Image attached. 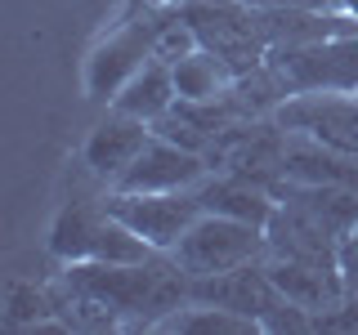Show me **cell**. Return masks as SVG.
<instances>
[{
    "mask_svg": "<svg viewBox=\"0 0 358 335\" xmlns=\"http://www.w3.org/2000/svg\"><path fill=\"white\" fill-rule=\"evenodd\" d=\"M179 14L193 22L201 50L233 67V76L255 72L268 59V45L255 22V5L246 0H179Z\"/></svg>",
    "mask_w": 358,
    "mask_h": 335,
    "instance_id": "2",
    "label": "cell"
},
{
    "mask_svg": "<svg viewBox=\"0 0 358 335\" xmlns=\"http://www.w3.org/2000/svg\"><path fill=\"white\" fill-rule=\"evenodd\" d=\"M341 273L358 277V228L350 232V237H341Z\"/></svg>",
    "mask_w": 358,
    "mask_h": 335,
    "instance_id": "22",
    "label": "cell"
},
{
    "mask_svg": "<svg viewBox=\"0 0 358 335\" xmlns=\"http://www.w3.org/2000/svg\"><path fill=\"white\" fill-rule=\"evenodd\" d=\"M152 31H157V22H130L126 31L108 36V45L99 50L94 67H90V89H94V98H108V94L117 98V89L152 59Z\"/></svg>",
    "mask_w": 358,
    "mask_h": 335,
    "instance_id": "11",
    "label": "cell"
},
{
    "mask_svg": "<svg viewBox=\"0 0 358 335\" xmlns=\"http://www.w3.org/2000/svg\"><path fill=\"white\" fill-rule=\"evenodd\" d=\"M152 134H162V139H171V143H179V148H188V152H201V156H206V148H210L206 134H201L193 121H184L175 107L162 112V117L152 121Z\"/></svg>",
    "mask_w": 358,
    "mask_h": 335,
    "instance_id": "20",
    "label": "cell"
},
{
    "mask_svg": "<svg viewBox=\"0 0 358 335\" xmlns=\"http://www.w3.org/2000/svg\"><path fill=\"white\" fill-rule=\"evenodd\" d=\"M103 206H67L50 228V251L54 260L63 264H81V260H94V246H99V228H103Z\"/></svg>",
    "mask_w": 358,
    "mask_h": 335,
    "instance_id": "15",
    "label": "cell"
},
{
    "mask_svg": "<svg viewBox=\"0 0 358 335\" xmlns=\"http://www.w3.org/2000/svg\"><path fill=\"white\" fill-rule=\"evenodd\" d=\"M268 255L264 228L246 219H229V215H201L193 228L179 237V246L171 251V260L184 268L188 277H210V273H229V268L255 264Z\"/></svg>",
    "mask_w": 358,
    "mask_h": 335,
    "instance_id": "3",
    "label": "cell"
},
{
    "mask_svg": "<svg viewBox=\"0 0 358 335\" xmlns=\"http://www.w3.org/2000/svg\"><path fill=\"white\" fill-rule=\"evenodd\" d=\"M278 201H287V206H300L305 215H313L322 223V228L331 232V237H350L358 228V193L350 188H336V184H300V179H278L273 188H268Z\"/></svg>",
    "mask_w": 358,
    "mask_h": 335,
    "instance_id": "12",
    "label": "cell"
},
{
    "mask_svg": "<svg viewBox=\"0 0 358 335\" xmlns=\"http://www.w3.org/2000/svg\"><path fill=\"white\" fill-rule=\"evenodd\" d=\"M273 117L291 134H309V139L327 143L336 152L358 156V94H350V89H305V94H291Z\"/></svg>",
    "mask_w": 358,
    "mask_h": 335,
    "instance_id": "5",
    "label": "cell"
},
{
    "mask_svg": "<svg viewBox=\"0 0 358 335\" xmlns=\"http://www.w3.org/2000/svg\"><path fill=\"white\" fill-rule=\"evenodd\" d=\"M354 94H358V89H354Z\"/></svg>",
    "mask_w": 358,
    "mask_h": 335,
    "instance_id": "26",
    "label": "cell"
},
{
    "mask_svg": "<svg viewBox=\"0 0 358 335\" xmlns=\"http://www.w3.org/2000/svg\"><path fill=\"white\" fill-rule=\"evenodd\" d=\"M148 139H152L148 121H139V117H130V112L112 107L108 117L90 130V139H85V165H90V174H99L112 188L121 179V170H126L134 156L148 148Z\"/></svg>",
    "mask_w": 358,
    "mask_h": 335,
    "instance_id": "9",
    "label": "cell"
},
{
    "mask_svg": "<svg viewBox=\"0 0 358 335\" xmlns=\"http://www.w3.org/2000/svg\"><path fill=\"white\" fill-rule=\"evenodd\" d=\"M63 277L103 299L121 318V331H157L175 308L188 304V273L171 255H152L143 264L81 260V264H63Z\"/></svg>",
    "mask_w": 358,
    "mask_h": 335,
    "instance_id": "1",
    "label": "cell"
},
{
    "mask_svg": "<svg viewBox=\"0 0 358 335\" xmlns=\"http://www.w3.org/2000/svg\"><path fill=\"white\" fill-rule=\"evenodd\" d=\"M157 331H179V335H255L260 322L242 318V313H229V308H215V304H193V299H188V304L175 308Z\"/></svg>",
    "mask_w": 358,
    "mask_h": 335,
    "instance_id": "17",
    "label": "cell"
},
{
    "mask_svg": "<svg viewBox=\"0 0 358 335\" xmlns=\"http://www.w3.org/2000/svg\"><path fill=\"white\" fill-rule=\"evenodd\" d=\"M345 290H350V295L358 299V277H345Z\"/></svg>",
    "mask_w": 358,
    "mask_h": 335,
    "instance_id": "24",
    "label": "cell"
},
{
    "mask_svg": "<svg viewBox=\"0 0 358 335\" xmlns=\"http://www.w3.org/2000/svg\"><path fill=\"white\" fill-rule=\"evenodd\" d=\"M197 188H201V206H206L210 215L246 219V223H255V228H264L268 215H273V206H278V197L268 193L264 184H255V179H246V174H233V170H210Z\"/></svg>",
    "mask_w": 358,
    "mask_h": 335,
    "instance_id": "13",
    "label": "cell"
},
{
    "mask_svg": "<svg viewBox=\"0 0 358 335\" xmlns=\"http://www.w3.org/2000/svg\"><path fill=\"white\" fill-rule=\"evenodd\" d=\"M206 174L210 165L201 152H188L179 143L162 139V134H152L148 148L121 170V179L112 188L117 193H179V188H197Z\"/></svg>",
    "mask_w": 358,
    "mask_h": 335,
    "instance_id": "7",
    "label": "cell"
},
{
    "mask_svg": "<svg viewBox=\"0 0 358 335\" xmlns=\"http://www.w3.org/2000/svg\"><path fill=\"white\" fill-rule=\"evenodd\" d=\"M162 5H179V0H162Z\"/></svg>",
    "mask_w": 358,
    "mask_h": 335,
    "instance_id": "25",
    "label": "cell"
},
{
    "mask_svg": "<svg viewBox=\"0 0 358 335\" xmlns=\"http://www.w3.org/2000/svg\"><path fill=\"white\" fill-rule=\"evenodd\" d=\"M171 81H175V94L179 98H224L233 89V67L215 59L210 50H193V54H184L179 63H171Z\"/></svg>",
    "mask_w": 358,
    "mask_h": 335,
    "instance_id": "16",
    "label": "cell"
},
{
    "mask_svg": "<svg viewBox=\"0 0 358 335\" xmlns=\"http://www.w3.org/2000/svg\"><path fill=\"white\" fill-rule=\"evenodd\" d=\"M193 50H201V40H197L193 22L179 14V5L166 9V14H157V31H152V59L157 63H179Z\"/></svg>",
    "mask_w": 358,
    "mask_h": 335,
    "instance_id": "19",
    "label": "cell"
},
{
    "mask_svg": "<svg viewBox=\"0 0 358 335\" xmlns=\"http://www.w3.org/2000/svg\"><path fill=\"white\" fill-rule=\"evenodd\" d=\"M341 9H345V14H354V18H358V0H341Z\"/></svg>",
    "mask_w": 358,
    "mask_h": 335,
    "instance_id": "23",
    "label": "cell"
},
{
    "mask_svg": "<svg viewBox=\"0 0 358 335\" xmlns=\"http://www.w3.org/2000/svg\"><path fill=\"white\" fill-rule=\"evenodd\" d=\"M188 299L193 304H215V308H229V313H242V318L260 322L264 331V318L282 304V290L273 286L264 260L255 264H242V268H229V273H210V277H188Z\"/></svg>",
    "mask_w": 358,
    "mask_h": 335,
    "instance_id": "6",
    "label": "cell"
},
{
    "mask_svg": "<svg viewBox=\"0 0 358 335\" xmlns=\"http://www.w3.org/2000/svg\"><path fill=\"white\" fill-rule=\"evenodd\" d=\"M175 98H179V94H175V81H171V63L148 59L126 85L117 89L112 107H121V112H130V117H139V121H148V126H152L162 112L175 107Z\"/></svg>",
    "mask_w": 358,
    "mask_h": 335,
    "instance_id": "14",
    "label": "cell"
},
{
    "mask_svg": "<svg viewBox=\"0 0 358 335\" xmlns=\"http://www.w3.org/2000/svg\"><path fill=\"white\" fill-rule=\"evenodd\" d=\"M264 241H268V255H282V260L341 268V237H331L313 215H305L300 206H287V201L273 206V215L264 223Z\"/></svg>",
    "mask_w": 358,
    "mask_h": 335,
    "instance_id": "8",
    "label": "cell"
},
{
    "mask_svg": "<svg viewBox=\"0 0 358 335\" xmlns=\"http://www.w3.org/2000/svg\"><path fill=\"white\" fill-rule=\"evenodd\" d=\"M0 318L14 331H41L45 322H54V290L36 286V282H9Z\"/></svg>",
    "mask_w": 358,
    "mask_h": 335,
    "instance_id": "18",
    "label": "cell"
},
{
    "mask_svg": "<svg viewBox=\"0 0 358 335\" xmlns=\"http://www.w3.org/2000/svg\"><path fill=\"white\" fill-rule=\"evenodd\" d=\"M255 9H341V0H246Z\"/></svg>",
    "mask_w": 358,
    "mask_h": 335,
    "instance_id": "21",
    "label": "cell"
},
{
    "mask_svg": "<svg viewBox=\"0 0 358 335\" xmlns=\"http://www.w3.org/2000/svg\"><path fill=\"white\" fill-rule=\"evenodd\" d=\"M264 268L273 277V286L282 290L291 304L322 313L331 304H341L350 290H345V273L327 264H305V260H282V255H264Z\"/></svg>",
    "mask_w": 358,
    "mask_h": 335,
    "instance_id": "10",
    "label": "cell"
},
{
    "mask_svg": "<svg viewBox=\"0 0 358 335\" xmlns=\"http://www.w3.org/2000/svg\"><path fill=\"white\" fill-rule=\"evenodd\" d=\"M103 206H108V215H117L126 228H134L148 246H157L166 255L206 215L201 188H179V193H117V188H108Z\"/></svg>",
    "mask_w": 358,
    "mask_h": 335,
    "instance_id": "4",
    "label": "cell"
}]
</instances>
